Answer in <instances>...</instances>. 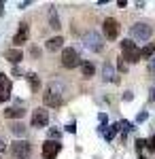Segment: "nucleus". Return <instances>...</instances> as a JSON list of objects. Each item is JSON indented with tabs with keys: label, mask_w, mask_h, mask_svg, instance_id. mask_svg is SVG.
Masks as SVG:
<instances>
[{
	"label": "nucleus",
	"mask_w": 155,
	"mask_h": 159,
	"mask_svg": "<svg viewBox=\"0 0 155 159\" xmlns=\"http://www.w3.org/2000/svg\"><path fill=\"white\" fill-rule=\"evenodd\" d=\"M11 87H13L11 81H9L4 74H0V104L11 98Z\"/></svg>",
	"instance_id": "11"
},
{
	"label": "nucleus",
	"mask_w": 155,
	"mask_h": 159,
	"mask_svg": "<svg viewBox=\"0 0 155 159\" xmlns=\"http://www.w3.org/2000/svg\"><path fill=\"white\" fill-rule=\"evenodd\" d=\"M123 98H125V100H132L134 96H132V91H125V93H123Z\"/></svg>",
	"instance_id": "28"
},
{
	"label": "nucleus",
	"mask_w": 155,
	"mask_h": 159,
	"mask_svg": "<svg viewBox=\"0 0 155 159\" xmlns=\"http://www.w3.org/2000/svg\"><path fill=\"white\" fill-rule=\"evenodd\" d=\"M119 70H121V72H125V70H128V64L121 60V57H119Z\"/></svg>",
	"instance_id": "26"
},
{
	"label": "nucleus",
	"mask_w": 155,
	"mask_h": 159,
	"mask_svg": "<svg viewBox=\"0 0 155 159\" xmlns=\"http://www.w3.org/2000/svg\"><path fill=\"white\" fill-rule=\"evenodd\" d=\"M0 15H4V2L0 0Z\"/></svg>",
	"instance_id": "30"
},
{
	"label": "nucleus",
	"mask_w": 155,
	"mask_h": 159,
	"mask_svg": "<svg viewBox=\"0 0 155 159\" xmlns=\"http://www.w3.org/2000/svg\"><path fill=\"white\" fill-rule=\"evenodd\" d=\"M83 45H85V49H89V51H102V36L98 34V32H94V30H89L87 34L83 36Z\"/></svg>",
	"instance_id": "5"
},
{
	"label": "nucleus",
	"mask_w": 155,
	"mask_h": 159,
	"mask_svg": "<svg viewBox=\"0 0 155 159\" xmlns=\"http://www.w3.org/2000/svg\"><path fill=\"white\" fill-rule=\"evenodd\" d=\"M43 102H45V106H49V108L62 106V91L55 85H49V89L43 93Z\"/></svg>",
	"instance_id": "2"
},
{
	"label": "nucleus",
	"mask_w": 155,
	"mask_h": 159,
	"mask_svg": "<svg viewBox=\"0 0 155 159\" xmlns=\"http://www.w3.org/2000/svg\"><path fill=\"white\" fill-rule=\"evenodd\" d=\"M62 66L68 68V70L81 66V57H79V53L72 49V47H66V49L62 51Z\"/></svg>",
	"instance_id": "3"
},
{
	"label": "nucleus",
	"mask_w": 155,
	"mask_h": 159,
	"mask_svg": "<svg viewBox=\"0 0 155 159\" xmlns=\"http://www.w3.org/2000/svg\"><path fill=\"white\" fill-rule=\"evenodd\" d=\"M4 60H9L11 64H19V61L24 60V53H21V49H7L4 51Z\"/></svg>",
	"instance_id": "12"
},
{
	"label": "nucleus",
	"mask_w": 155,
	"mask_h": 159,
	"mask_svg": "<svg viewBox=\"0 0 155 159\" xmlns=\"http://www.w3.org/2000/svg\"><path fill=\"white\" fill-rule=\"evenodd\" d=\"M102 74H104V81H108V83H119V79H117V72H115V68H113V64H104V70H102Z\"/></svg>",
	"instance_id": "13"
},
{
	"label": "nucleus",
	"mask_w": 155,
	"mask_h": 159,
	"mask_svg": "<svg viewBox=\"0 0 155 159\" xmlns=\"http://www.w3.org/2000/svg\"><path fill=\"white\" fill-rule=\"evenodd\" d=\"M28 36H30V28H28V24H19V30H17V34L13 36V45H15V49L17 47H21L24 43H28Z\"/></svg>",
	"instance_id": "10"
},
{
	"label": "nucleus",
	"mask_w": 155,
	"mask_h": 159,
	"mask_svg": "<svg viewBox=\"0 0 155 159\" xmlns=\"http://www.w3.org/2000/svg\"><path fill=\"white\" fill-rule=\"evenodd\" d=\"M2 151H4V142L0 140V153H2Z\"/></svg>",
	"instance_id": "31"
},
{
	"label": "nucleus",
	"mask_w": 155,
	"mask_h": 159,
	"mask_svg": "<svg viewBox=\"0 0 155 159\" xmlns=\"http://www.w3.org/2000/svg\"><path fill=\"white\" fill-rule=\"evenodd\" d=\"M11 132L15 136H26V132H28V129H26L24 123H13V125H11Z\"/></svg>",
	"instance_id": "20"
},
{
	"label": "nucleus",
	"mask_w": 155,
	"mask_h": 159,
	"mask_svg": "<svg viewBox=\"0 0 155 159\" xmlns=\"http://www.w3.org/2000/svg\"><path fill=\"white\" fill-rule=\"evenodd\" d=\"M30 4H32L30 0H26V2H19V9H26V7H30Z\"/></svg>",
	"instance_id": "27"
},
{
	"label": "nucleus",
	"mask_w": 155,
	"mask_h": 159,
	"mask_svg": "<svg viewBox=\"0 0 155 159\" xmlns=\"http://www.w3.org/2000/svg\"><path fill=\"white\" fill-rule=\"evenodd\" d=\"M24 115H26L24 106H11V108L4 110V117H7V119H21Z\"/></svg>",
	"instance_id": "14"
},
{
	"label": "nucleus",
	"mask_w": 155,
	"mask_h": 159,
	"mask_svg": "<svg viewBox=\"0 0 155 159\" xmlns=\"http://www.w3.org/2000/svg\"><path fill=\"white\" fill-rule=\"evenodd\" d=\"M147 117H149L147 112H140V115L136 117V121H138V123H143V121H147Z\"/></svg>",
	"instance_id": "25"
},
{
	"label": "nucleus",
	"mask_w": 155,
	"mask_h": 159,
	"mask_svg": "<svg viewBox=\"0 0 155 159\" xmlns=\"http://www.w3.org/2000/svg\"><path fill=\"white\" fill-rule=\"evenodd\" d=\"M66 132H70V134H74V132H77V125H74V121L66 125Z\"/></svg>",
	"instance_id": "24"
},
{
	"label": "nucleus",
	"mask_w": 155,
	"mask_h": 159,
	"mask_svg": "<svg viewBox=\"0 0 155 159\" xmlns=\"http://www.w3.org/2000/svg\"><path fill=\"white\" fill-rule=\"evenodd\" d=\"M60 136H62L60 129H55V127L49 129V140H58V142H60Z\"/></svg>",
	"instance_id": "21"
},
{
	"label": "nucleus",
	"mask_w": 155,
	"mask_h": 159,
	"mask_svg": "<svg viewBox=\"0 0 155 159\" xmlns=\"http://www.w3.org/2000/svg\"><path fill=\"white\" fill-rule=\"evenodd\" d=\"M11 153H13V157H17V159H28L30 153H32V144L28 140H15L11 144Z\"/></svg>",
	"instance_id": "4"
},
{
	"label": "nucleus",
	"mask_w": 155,
	"mask_h": 159,
	"mask_svg": "<svg viewBox=\"0 0 155 159\" xmlns=\"http://www.w3.org/2000/svg\"><path fill=\"white\" fill-rule=\"evenodd\" d=\"M117 129H119V125H110V129H108V132H106V140H110L113 136L117 134Z\"/></svg>",
	"instance_id": "22"
},
{
	"label": "nucleus",
	"mask_w": 155,
	"mask_h": 159,
	"mask_svg": "<svg viewBox=\"0 0 155 159\" xmlns=\"http://www.w3.org/2000/svg\"><path fill=\"white\" fill-rule=\"evenodd\" d=\"M49 28H53V30H60V17H58V13H55V7H49Z\"/></svg>",
	"instance_id": "16"
},
{
	"label": "nucleus",
	"mask_w": 155,
	"mask_h": 159,
	"mask_svg": "<svg viewBox=\"0 0 155 159\" xmlns=\"http://www.w3.org/2000/svg\"><path fill=\"white\" fill-rule=\"evenodd\" d=\"M153 53H155V43H149V45H144L143 49L138 51V60H149Z\"/></svg>",
	"instance_id": "17"
},
{
	"label": "nucleus",
	"mask_w": 155,
	"mask_h": 159,
	"mask_svg": "<svg viewBox=\"0 0 155 159\" xmlns=\"http://www.w3.org/2000/svg\"><path fill=\"white\" fill-rule=\"evenodd\" d=\"M49 123V110L34 108L32 110V127H45Z\"/></svg>",
	"instance_id": "9"
},
{
	"label": "nucleus",
	"mask_w": 155,
	"mask_h": 159,
	"mask_svg": "<svg viewBox=\"0 0 155 159\" xmlns=\"http://www.w3.org/2000/svg\"><path fill=\"white\" fill-rule=\"evenodd\" d=\"M132 36L136 38V40H149L151 38V34H153V28L149 24H144V21H140V24H134L132 25Z\"/></svg>",
	"instance_id": "7"
},
{
	"label": "nucleus",
	"mask_w": 155,
	"mask_h": 159,
	"mask_svg": "<svg viewBox=\"0 0 155 159\" xmlns=\"http://www.w3.org/2000/svg\"><path fill=\"white\" fill-rule=\"evenodd\" d=\"M149 70H151V72H155V57H153V61H151V66H149Z\"/></svg>",
	"instance_id": "29"
},
{
	"label": "nucleus",
	"mask_w": 155,
	"mask_h": 159,
	"mask_svg": "<svg viewBox=\"0 0 155 159\" xmlns=\"http://www.w3.org/2000/svg\"><path fill=\"white\" fill-rule=\"evenodd\" d=\"M62 151V142L58 140H45L43 142V148H40V155L45 159H55Z\"/></svg>",
	"instance_id": "6"
},
{
	"label": "nucleus",
	"mask_w": 155,
	"mask_h": 159,
	"mask_svg": "<svg viewBox=\"0 0 155 159\" xmlns=\"http://www.w3.org/2000/svg\"><path fill=\"white\" fill-rule=\"evenodd\" d=\"M104 36L108 38V40H115V38L119 36V21H117V19H115V17H106V19H104Z\"/></svg>",
	"instance_id": "8"
},
{
	"label": "nucleus",
	"mask_w": 155,
	"mask_h": 159,
	"mask_svg": "<svg viewBox=\"0 0 155 159\" xmlns=\"http://www.w3.org/2000/svg\"><path fill=\"white\" fill-rule=\"evenodd\" d=\"M121 60H125V64H136L138 60V49L134 45V40H123L121 43Z\"/></svg>",
	"instance_id": "1"
},
{
	"label": "nucleus",
	"mask_w": 155,
	"mask_h": 159,
	"mask_svg": "<svg viewBox=\"0 0 155 159\" xmlns=\"http://www.w3.org/2000/svg\"><path fill=\"white\" fill-rule=\"evenodd\" d=\"M81 72H83L85 79H89V76H94L96 72V66L92 64V61H81Z\"/></svg>",
	"instance_id": "19"
},
{
	"label": "nucleus",
	"mask_w": 155,
	"mask_h": 159,
	"mask_svg": "<svg viewBox=\"0 0 155 159\" xmlns=\"http://www.w3.org/2000/svg\"><path fill=\"white\" fill-rule=\"evenodd\" d=\"M144 144L149 147V151H151V153H155V138H151V140H144Z\"/></svg>",
	"instance_id": "23"
},
{
	"label": "nucleus",
	"mask_w": 155,
	"mask_h": 159,
	"mask_svg": "<svg viewBox=\"0 0 155 159\" xmlns=\"http://www.w3.org/2000/svg\"><path fill=\"white\" fill-rule=\"evenodd\" d=\"M26 79H28V83H30V89L36 93V91L40 89V76H38L36 72H28V76H26Z\"/></svg>",
	"instance_id": "18"
},
{
	"label": "nucleus",
	"mask_w": 155,
	"mask_h": 159,
	"mask_svg": "<svg viewBox=\"0 0 155 159\" xmlns=\"http://www.w3.org/2000/svg\"><path fill=\"white\" fill-rule=\"evenodd\" d=\"M45 47H47V51H58V49H62V47H64V38H62V36H53V38H49Z\"/></svg>",
	"instance_id": "15"
}]
</instances>
